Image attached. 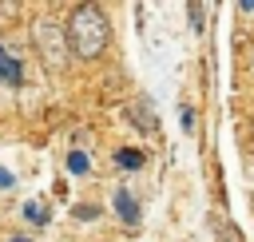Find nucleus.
<instances>
[{
    "label": "nucleus",
    "instance_id": "9",
    "mask_svg": "<svg viewBox=\"0 0 254 242\" xmlns=\"http://www.w3.org/2000/svg\"><path fill=\"white\" fill-rule=\"evenodd\" d=\"M187 16H190V28L202 32V24H206V20H202V16H206V4H187Z\"/></svg>",
    "mask_w": 254,
    "mask_h": 242
},
{
    "label": "nucleus",
    "instance_id": "13",
    "mask_svg": "<svg viewBox=\"0 0 254 242\" xmlns=\"http://www.w3.org/2000/svg\"><path fill=\"white\" fill-rule=\"evenodd\" d=\"M238 12H246V16H254V0H242V4H238Z\"/></svg>",
    "mask_w": 254,
    "mask_h": 242
},
{
    "label": "nucleus",
    "instance_id": "5",
    "mask_svg": "<svg viewBox=\"0 0 254 242\" xmlns=\"http://www.w3.org/2000/svg\"><path fill=\"white\" fill-rule=\"evenodd\" d=\"M0 83H8V87H20V83H24V63H20V56H16L12 48H4V44H0Z\"/></svg>",
    "mask_w": 254,
    "mask_h": 242
},
{
    "label": "nucleus",
    "instance_id": "3",
    "mask_svg": "<svg viewBox=\"0 0 254 242\" xmlns=\"http://www.w3.org/2000/svg\"><path fill=\"white\" fill-rule=\"evenodd\" d=\"M127 119H131V127H139L143 135H155V131H159V119H155V107H151L147 95H135V99H131Z\"/></svg>",
    "mask_w": 254,
    "mask_h": 242
},
{
    "label": "nucleus",
    "instance_id": "6",
    "mask_svg": "<svg viewBox=\"0 0 254 242\" xmlns=\"http://www.w3.org/2000/svg\"><path fill=\"white\" fill-rule=\"evenodd\" d=\"M20 218H24V222H32V226H48V218H52V214L44 210V202H32V198H28V202L20 206Z\"/></svg>",
    "mask_w": 254,
    "mask_h": 242
},
{
    "label": "nucleus",
    "instance_id": "4",
    "mask_svg": "<svg viewBox=\"0 0 254 242\" xmlns=\"http://www.w3.org/2000/svg\"><path fill=\"white\" fill-rule=\"evenodd\" d=\"M111 206H115V214H119V222H127V226H139V218H143V210H139V198L127 190V186H119L115 190V198H111Z\"/></svg>",
    "mask_w": 254,
    "mask_h": 242
},
{
    "label": "nucleus",
    "instance_id": "1",
    "mask_svg": "<svg viewBox=\"0 0 254 242\" xmlns=\"http://www.w3.org/2000/svg\"><path fill=\"white\" fill-rule=\"evenodd\" d=\"M64 36H67V52H75L79 60H95V56H103V48H107V40H111V24H107L103 8L79 4V8L67 16Z\"/></svg>",
    "mask_w": 254,
    "mask_h": 242
},
{
    "label": "nucleus",
    "instance_id": "10",
    "mask_svg": "<svg viewBox=\"0 0 254 242\" xmlns=\"http://www.w3.org/2000/svg\"><path fill=\"white\" fill-rule=\"evenodd\" d=\"M179 115H183V119H179V123H183V131H187V135H190V131H194V123H198V119H194V115H198V111H194V107H187V103H183V107H179Z\"/></svg>",
    "mask_w": 254,
    "mask_h": 242
},
{
    "label": "nucleus",
    "instance_id": "7",
    "mask_svg": "<svg viewBox=\"0 0 254 242\" xmlns=\"http://www.w3.org/2000/svg\"><path fill=\"white\" fill-rule=\"evenodd\" d=\"M115 163H119V167H127V171H139L147 159H143V151H115Z\"/></svg>",
    "mask_w": 254,
    "mask_h": 242
},
{
    "label": "nucleus",
    "instance_id": "2",
    "mask_svg": "<svg viewBox=\"0 0 254 242\" xmlns=\"http://www.w3.org/2000/svg\"><path fill=\"white\" fill-rule=\"evenodd\" d=\"M36 48H40L44 63H48L52 71H60V67L67 63V36H64V24L52 20V16H44V20L36 24Z\"/></svg>",
    "mask_w": 254,
    "mask_h": 242
},
{
    "label": "nucleus",
    "instance_id": "8",
    "mask_svg": "<svg viewBox=\"0 0 254 242\" xmlns=\"http://www.w3.org/2000/svg\"><path fill=\"white\" fill-rule=\"evenodd\" d=\"M67 171H71V175H87V171H91V159H87L83 151H71V155H67Z\"/></svg>",
    "mask_w": 254,
    "mask_h": 242
},
{
    "label": "nucleus",
    "instance_id": "14",
    "mask_svg": "<svg viewBox=\"0 0 254 242\" xmlns=\"http://www.w3.org/2000/svg\"><path fill=\"white\" fill-rule=\"evenodd\" d=\"M16 12V4H0V16H12Z\"/></svg>",
    "mask_w": 254,
    "mask_h": 242
},
{
    "label": "nucleus",
    "instance_id": "11",
    "mask_svg": "<svg viewBox=\"0 0 254 242\" xmlns=\"http://www.w3.org/2000/svg\"><path fill=\"white\" fill-rule=\"evenodd\" d=\"M95 214H99V206H91V202H79V206H75V218H79V222H91Z\"/></svg>",
    "mask_w": 254,
    "mask_h": 242
},
{
    "label": "nucleus",
    "instance_id": "12",
    "mask_svg": "<svg viewBox=\"0 0 254 242\" xmlns=\"http://www.w3.org/2000/svg\"><path fill=\"white\" fill-rule=\"evenodd\" d=\"M12 186H16V175L8 167H0V190H12Z\"/></svg>",
    "mask_w": 254,
    "mask_h": 242
},
{
    "label": "nucleus",
    "instance_id": "15",
    "mask_svg": "<svg viewBox=\"0 0 254 242\" xmlns=\"http://www.w3.org/2000/svg\"><path fill=\"white\" fill-rule=\"evenodd\" d=\"M8 242H28V238H8Z\"/></svg>",
    "mask_w": 254,
    "mask_h": 242
}]
</instances>
